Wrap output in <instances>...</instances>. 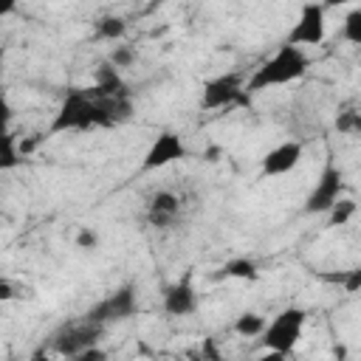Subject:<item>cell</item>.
<instances>
[{"label":"cell","mask_w":361,"mask_h":361,"mask_svg":"<svg viewBox=\"0 0 361 361\" xmlns=\"http://www.w3.org/2000/svg\"><path fill=\"white\" fill-rule=\"evenodd\" d=\"M93 127H116L110 113L104 110L102 99L90 87H71L54 113L48 135L71 133V130H93Z\"/></svg>","instance_id":"cell-1"},{"label":"cell","mask_w":361,"mask_h":361,"mask_svg":"<svg viewBox=\"0 0 361 361\" xmlns=\"http://www.w3.org/2000/svg\"><path fill=\"white\" fill-rule=\"evenodd\" d=\"M307 71V56L302 54L299 45H279V51L265 59L254 73L251 79L245 82V90L248 93H257V90H265V87H274V85H288L299 76H305Z\"/></svg>","instance_id":"cell-2"},{"label":"cell","mask_w":361,"mask_h":361,"mask_svg":"<svg viewBox=\"0 0 361 361\" xmlns=\"http://www.w3.org/2000/svg\"><path fill=\"white\" fill-rule=\"evenodd\" d=\"M104 324H99L96 319L90 316H79V319H71L65 322L59 330L51 333L48 344L56 355H68V358H79V353H85L87 347L99 344L102 336H104Z\"/></svg>","instance_id":"cell-3"},{"label":"cell","mask_w":361,"mask_h":361,"mask_svg":"<svg viewBox=\"0 0 361 361\" xmlns=\"http://www.w3.org/2000/svg\"><path fill=\"white\" fill-rule=\"evenodd\" d=\"M305 319H307V313L302 307H285L271 324H265V330L259 336H262V344L271 350V355L285 358L293 350V344L302 336Z\"/></svg>","instance_id":"cell-4"},{"label":"cell","mask_w":361,"mask_h":361,"mask_svg":"<svg viewBox=\"0 0 361 361\" xmlns=\"http://www.w3.org/2000/svg\"><path fill=\"white\" fill-rule=\"evenodd\" d=\"M248 102H251V93L245 90V82L240 73H223L217 79H209L200 96L203 110H220V107H234V104H248Z\"/></svg>","instance_id":"cell-5"},{"label":"cell","mask_w":361,"mask_h":361,"mask_svg":"<svg viewBox=\"0 0 361 361\" xmlns=\"http://www.w3.org/2000/svg\"><path fill=\"white\" fill-rule=\"evenodd\" d=\"M138 313V296H135V285H121L113 293H107L104 299H99L85 316L96 319L99 324H113V322H124L130 316Z\"/></svg>","instance_id":"cell-6"},{"label":"cell","mask_w":361,"mask_h":361,"mask_svg":"<svg viewBox=\"0 0 361 361\" xmlns=\"http://www.w3.org/2000/svg\"><path fill=\"white\" fill-rule=\"evenodd\" d=\"M341 189H344V175H341V169H338L336 164H327L324 172H322V178L316 180L313 192H310L307 200H305V212H307V214H324V212L341 197Z\"/></svg>","instance_id":"cell-7"},{"label":"cell","mask_w":361,"mask_h":361,"mask_svg":"<svg viewBox=\"0 0 361 361\" xmlns=\"http://www.w3.org/2000/svg\"><path fill=\"white\" fill-rule=\"evenodd\" d=\"M324 6L322 3H305L299 11L296 25L288 34V45H322L324 39Z\"/></svg>","instance_id":"cell-8"},{"label":"cell","mask_w":361,"mask_h":361,"mask_svg":"<svg viewBox=\"0 0 361 361\" xmlns=\"http://www.w3.org/2000/svg\"><path fill=\"white\" fill-rule=\"evenodd\" d=\"M180 158H186V144L180 141V135L178 133H161L152 141V147L147 149V155L141 161V169H147V172L161 169V166H166L172 161H180Z\"/></svg>","instance_id":"cell-9"},{"label":"cell","mask_w":361,"mask_h":361,"mask_svg":"<svg viewBox=\"0 0 361 361\" xmlns=\"http://www.w3.org/2000/svg\"><path fill=\"white\" fill-rule=\"evenodd\" d=\"M180 214V197L169 189L155 192L147 203V223L155 228H169Z\"/></svg>","instance_id":"cell-10"},{"label":"cell","mask_w":361,"mask_h":361,"mask_svg":"<svg viewBox=\"0 0 361 361\" xmlns=\"http://www.w3.org/2000/svg\"><path fill=\"white\" fill-rule=\"evenodd\" d=\"M164 310L169 316H189L197 310V290L192 288L189 276H183L180 282H175L164 290Z\"/></svg>","instance_id":"cell-11"},{"label":"cell","mask_w":361,"mask_h":361,"mask_svg":"<svg viewBox=\"0 0 361 361\" xmlns=\"http://www.w3.org/2000/svg\"><path fill=\"white\" fill-rule=\"evenodd\" d=\"M302 158V144L299 141H285L279 147H274L271 152H265L262 158V175L274 178V175H285L290 172Z\"/></svg>","instance_id":"cell-12"},{"label":"cell","mask_w":361,"mask_h":361,"mask_svg":"<svg viewBox=\"0 0 361 361\" xmlns=\"http://www.w3.org/2000/svg\"><path fill=\"white\" fill-rule=\"evenodd\" d=\"M93 90H96L99 96H116V93H133V90L127 87V82L121 79V73H118V68H113L110 62H102V65L96 68V85H93Z\"/></svg>","instance_id":"cell-13"},{"label":"cell","mask_w":361,"mask_h":361,"mask_svg":"<svg viewBox=\"0 0 361 361\" xmlns=\"http://www.w3.org/2000/svg\"><path fill=\"white\" fill-rule=\"evenodd\" d=\"M259 276V268L254 259L248 257H237V259H228L226 265L217 268V274H212V279H257Z\"/></svg>","instance_id":"cell-14"},{"label":"cell","mask_w":361,"mask_h":361,"mask_svg":"<svg viewBox=\"0 0 361 361\" xmlns=\"http://www.w3.org/2000/svg\"><path fill=\"white\" fill-rule=\"evenodd\" d=\"M23 152H20V147H17V138L11 135V133H3L0 135V172H6V169H17L20 164H23Z\"/></svg>","instance_id":"cell-15"},{"label":"cell","mask_w":361,"mask_h":361,"mask_svg":"<svg viewBox=\"0 0 361 361\" xmlns=\"http://www.w3.org/2000/svg\"><path fill=\"white\" fill-rule=\"evenodd\" d=\"M127 34V23L121 20V17H116V14H104V17H99L96 20V37H102V39H121Z\"/></svg>","instance_id":"cell-16"},{"label":"cell","mask_w":361,"mask_h":361,"mask_svg":"<svg viewBox=\"0 0 361 361\" xmlns=\"http://www.w3.org/2000/svg\"><path fill=\"white\" fill-rule=\"evenodd\" d=\"M265 324L268 322L259 313H240L237 322H234V333L243 336V338H254V336H259L265 330Z\"/></svg>","instance_id":"cell-17"},{"label":"cell","mask_w":361,"mask_h":361,"mask_svg":"<svg viewBox=\"0 0 361 361\" xmlns=\"http://www.w3.org/2000/svg\"><path fill=\"white\" fill-rule=\"evenodd\" d=\"M327 212H330L327 226H344V223H347V220L355 214V200H350V197H347V200H336V203H333Z\"/></svg>","instance_id":"cell-18"},{"label":"cell","mask_w":361,"mask_h":361,"mask_svg":"<svg viewBox=\"0 0 361 361\" xmlns=\"http://www.w3.org/2000/svg\"><path fill=\"white\" fill-rule=\"evenodd\" d=\"M341 37L353 45L361 42V8H353L347 17H344V25H341Z\"/></svg>","instance_id":"cell-19"},{"label":"cell","mask_w":361,"mask_h":361,"mask_svg":"<svg viewBox=\"0 0 361 361\" xmlns=\"http://www.w3.org/2000/svg\"><path fill=\"white\" fill-rule=\"evenodd\" d=\"M322 279H324V282L344 285L347 293H355V290L361 288V271H358V268H353V271H347V274H322Z\"/></svg>","instance_id":"cell-20"},{"label":"cell","mask_w":361,"mask_h":361,"mask_svg":"<svg viewBox=\"0 0 361 361\" xmlns=\"http://www.w3.org/2000/svg\"><path fill=\"white\" fill-rule=\"evenodd\" d=\"M336 130L338 133H347V135H355L358 130H361V116H358V110H344V113H338L336 116Z\"/></svg>","instance_id":"cell-21"},{"label":"cell","mask_w":361,"mask_h":361,"mask_svg":"<svg viewBox=\"0 0 361 361\" xmlns=\"http://www.w3.org/2000/svg\"><path fill=\"white\" fill-rule=\"evenodd\" d=\"M135 56H138V54H135V48H133V45H116L107 62H110L113 68H118V71H121V68H130V65L135 62Z\"/></svg>","instance_id":"cell-22"},{"label":"cell","mask_w":361,"mask_h":361,"mask_svg":"<svg viewBox=\"0 0 361 361\" xmlns=\"http://www.w3.org/2000/svg\"><path fill=\"white\" fill-rule=\"evenodd\" d=\"M11 118H14V110H11V104H8V96H6V90L0 87V135H3V133H8V124H11Z\"/></svg>","instance_id":"cell-23"},{"label":"cell","mask_w":361,"mask_h":361,"mask_svg":"<svg viewBox=\"0 0 361 361\" xmlns=\"http://www.w3.org/2000/svg\"><path fill=\"white\" fill-rule=\"evenodd\" d=\"M76 245L85 248V251H93V248L99 245V234L85 226V228H79V234H76Z\"/></svg>","instance_id":"cell-24"},{"label":"cell","mask_w":361,"mask_h":361,"mask_svg":"<svg viewBox=\"0 0 361 361\" xmlns=\"http://www.w3.org/2000/svg\"><path fill=\"white\" fill-rule=\"evenodd\" d=\"M17 296H20V288H17L14 282H8V279H3V276H0V302L17 299Z\"/></svg>","instance_id":"cell-25"},{"label":"cell","mask_w":361,"mask_h":361,"mask_svg":"<svg viewBox=\"0 0 361 361\" xmlns=\"http://www.w3.org/2000/svg\"><path fill=\"white\" fill-rule=\"evenodd\" d=\"M197 355H203V358H214V361L220 358V353H217V347H214V341H212V338H206V341H203V347L197 350Z\"/></svg>","instance_id":"cell-26"},{"label":"cell","mask_w":361,"mask_h":361,"mask_svg":"<svg viewBox=\"0 0 361 361\" xmlns=\"http://www.w3.org/2000/svg\"><path fill=\"white\" fill-rule=\"evenodd\" d=\"M17 8V0H0V17H6V14H11Z\"/></svg>","instance_id":"cell-27"},{"label":"cell","mask_w":361,"mask_h":361,"mask_svg":"<svg viewBox=\"0 0 361 361\" xmlns=\"http://www.w3.org/2000/svg\"><path fill=\"white\" fill-rule=\"evenodd\" d=\"M344 3H358V0H324L322 6L324 8H333V6H344Z\"/></svg>","instance_id":"cell-28"},{"label":"cell","mask_w":361,"mask_h":361,"mask_svg":"<svg viewBox=\"0 0 361 361\" xmlns=\"http://www.w3.org/2000/svg\"><path fill=\"white\" fill-rule=\"evenodd\" d=\"M217 155H220V149H217V147L206 149V161H217Z\"/></svg>","instance_id":"cell-29"},{"label":"cell","mask_w":361,"mask_h":361,"mask_svg":"<svg viewBox=\"0 0 361 361\" xmlns=\"http://www.w3.org/2000/svg\"><path fill=\"white\" fill-rule=\"evenodd\" d=\"M0 56H3V48H0Z\"/></svg>","instance_id":"cell-30"}]
</instances>
